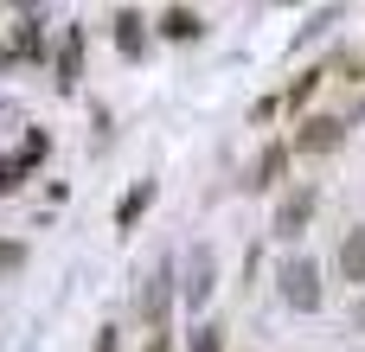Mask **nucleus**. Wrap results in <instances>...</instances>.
<instances>
[{"label":"nucleus","instance_id":"nucleus-1","mask_svg":"<svg viewBox=\"0 0 365 352\" xmlns=\"http://www.w3.org/2000/svg\"><path fill=\"white\" fill-rule=\"evenodd\" d=\"M276 289H282V301H289L295 314H314V308H321V269H314L308 257H289V263L276 269Z\"/></svg>","mask_w":365,"mask_h":352},{"label":"nucleus","instance_id":"nucleus-2","mask_svg":"<svg viewBox=\"0 0 365 352\" xmlns=\"http://www.w3.org/2000/svg\"><path fill=\"white\" fill-rule=\"evenodd\" d=\"M314 205H321V192H314V186H289V192L276 199V218H269V231H276L282 244H295V237L308 231V218H314Z\"/></svg>","mask_w":365,"mask_h":352},{"label":"nucleus","instance_id":"nucleus-3","mask_svg":"<svg viewBox=\"0 0 365 352\" xmlns=\"http://www.w3.org/2000/svg\"><path fill=\"white\" fill-rule=\"evenodd\" d=\"M212 289H218V263H212V244H199V250H192V263H186V301H192V308H205V301H212Z\"/></svg>","mask_w":365,"mask_h":352},{"label":"nucleus","instance_id":"nucleus-4","mask_svg":"<svg viewBox=\"0 0 365 352\" xmlns=\"http://www.w3.org/2000/svg\"><path fill=\"white\" fill-rule=\"evenodd\" d=\"M340 135H346L340 115H308L302 135H295V147H302V154H327V147H340Z\"/></svg>","mask_w":365,"mask_h":352},{"label":"nucleus","instance_id":"nucleus-5","mask_svg":"<svg viewBox=\"0 0 365 352\" xmlns=\"http://www.w3.org/2000/svg\"><path fill=\"white\" fill-rule=\"evenodd\" d=\"M167 308H173V263H160L154 276H148V289H141V314L160 327L167 321Z\"/></svg>","mask_w":365,"mask_h":352},{"label":"nucleus","instance_id":"nucleus-6","mask_svg":"<svg viewBox=\"0 0 365 352\" xmlns=\"http://www.w3.org/2000/svg\"><path fill=\"white\" fill-rule=\"evenodd\" d=\"M115 45H122V58H141V51H148V19H141L135 6L115 13Z\"/></svg>","mask_w":365,"mask_h":352},{"label":"nucleus","instance_id":"nucleus-7","mask_svg":"<svg viewBox=\"0 0 365 352\" xmlns=\"http://www.w3.org/2000/svg\"><path fill=\"white\" fill-rule=\"evenodd\" d=\"M77 77H83V32L71 26V32L58 38V90H71Z\"/></svg>","mask_w":365,"mask_h":352},{"label":"nucleus","instance_id":"nucleus-8","mask_svg":"<svg viewBox=\"0 0 365 352\" xmlns=\"http://www.w3.org/2000/svg\"><path fill=\"white\" fill-rule=\"evenodd\" d=\"M199 32H205V13H192V6H167V13H160V38H180V45H186V38H199Z\"/></svg>","mask_w":365,"mask_h":352},{"label":"nucleus","instance_id":"nucleus-9","mask_svg":"<svg viewBox=\"0 0 365 352\" xmlns=\"http://www.w3.org/2000/svg\"><path fill=\"white\" fill-rule=\"evenodd\" d=\"M282 167H289V147H263V154H257V167H250V180H244V186H250V192H269V186H276V180H282Z\"/></svg>","mask_w":365,"mask_h":352},{"label":"nucleus","instance_id":"nucleus-10","mask_svg":"<svg viewBox=\"0 0 365 352\" xmlns=\"http://www.w3.org/2000/svg\"><path fill=\"white\" fill-rule=\"evenodd\" d=\"M148 205H154V180H135V186H128V199L115 205V231H135Z\"/></svg>","mask_w":365,"mask_h":352},{"label":"nucleus","instance_id":"nucleus-11","mask_svg":"<svg viewBox=\"0 0 365 352\" xmlns=\"http://www.w3.org/2000/svg\"><path fill=\"white\" fill-rule=\"evenodd\" d=\"M340 276H346V282H359V289H365V224H359V231H346V237H340Z\"/></svg>","mask_w":365,"mask_h":352},{"label":"nucleus","instance_id":"nucleus-12","mask_svg":"<svg viewBox=\"0 0 365 352\" xmlns=\"http://www.w3.org/2000/svg\"><path fill=\"white\" fill-rule=\"evenodd\" d=\"M192 352H225V327L218 321H199L192 327Z\"/></svg>","mask_w":365,"mask_h":352},{"label":"nucleus","instance_id":"nucleus-13","mask_svg":"<svg viewBox=\"0 0 365 352\" xmlns=\"http://www.w3.org/2000/svg\"><path fill=\"white\" fill-rule=\"evenodd\" d=\"M26 173H32V167H19V160H0V199H6V192H19V186H26Z\"/></svg>","mask_w":365,"mask_h":352},{"label":"nucleus","instance_id":"nucleus-14","mask_svg":"<svg viewBox=\"0 0 365 352\" xmlns=\"http://www.w3.org/2000/svg\"><path fill=\"white\" fill-rule=\"evenodd\" d=\"M38 45H45V38H38V19L26 13V19H19V51H26V58H38Z\"/></svg>","mask_w":365,"mask_h":352},{"label":"nucleus","instance_id":"nucleus-15","mask_svg":"<svg viewBox=\"0 0 365 352\" xmlns=\"http://www.w3.org/2000/svg\"><path fill=\"white\" fill-rule=\"evenodd\" d=\"M32 160H45V135H38V128L26 135V154H19V167H32Z\"/></svg>","mask_w":365,"mask_h":352},{"label":"nucleus","instance_id":"nucleus-16","mask_svg":"<svg viewBox=\"0 0 365 352\" xmlns=\"http://www.w3.org/2000/svg\"><path fill=\"white\" fill-rule=\"evenodd\" d=\"M115 333H122V327H103V333H96V352H115Z\"/></svg>","mask_w":365,"mask_h":352},{"label":"nucleus","instance_id":"nucleus-17","mask_svg":"<svg viewBox=\"0 0 365 352\" xmlns=\"http://www.w3.org/2000/svg\"><path fill=\"white\" fill-rule=\"evenodd\" d=\"M148 352H173V346H167V333H160V327L148 333Z\"/></svg>","mask_w":365,"mask_h":352},{"label":"nucleus","instance_id":"nucleus-18","mask_svg":"<svg viewBox=\"0 0 365 352\" xmlns=\"http://www.w3.org/2000/svg\"><path fill=\"white\" fill-rule=\"evenodd\" d=\"M19 257H26L19 244H0V263H19Z\"/></svg>","mask_w":365,"mask_h":352},{"label":"nucleus","instance_id":"nucleus-19","mask_svg":"<svg viewBox=\"0 0 365 352\" xmlns=\"http://www.w3.org/2000/svg\"><path fill=\"white\" fill-rule=\"evenodd\" d=\"M353 327H359V333H365V301H359V308H353Z\"/></svg>","mask_w":365,"mask_h":352}]
</instances>
